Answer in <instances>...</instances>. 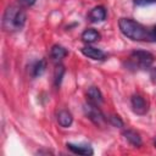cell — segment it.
I'll use <instances>...</instances> for the list:
<instances>
[{"instance_id":"obj_1","label":"cell","mask_w":156,"mask_h":156,"mask_svg":"<svg viewBox=\"0 0 156 156\" xmlns=\"http://www.w3.org/2000/svg\"><path fill=\"white\" fill-rule=\"evenodd\" d=\"M118 27H119L122 34L132 40H138V41L155 40L152 30H149L141 23H139L132 18H124V17L119 18Z\"/></svg>"},{"instance_id":"obj_2","label":"cell","mask_w":156,"mask_h":156,"mask_svg":"<svg viewBox=\"0 0 156 156\" xmlns=\"http://www.w3.org/2000/svg\"><path fill=\"white\" fill-rule=\"evenodd\" d=\"M26 20L27 16L26 12L22 10V7L11 5L5 10L2 17V27L7 32H17L24 27Z\"/></svg>"},{"instance_id":"obj_3","label":"cell","mask_w":156,"mask_h":156,"mask_svg":"<svg viewBox=\"0 0 156 156\" xmlns=\"http://www.w3.org/2000/svg\"><path fill=\"white\" fill-rule=\"evenodd\" d=\"M83 108H84V113H85V116H87V117H88L95 126L102 127V126L106 123L107 118L105 117V115L102 113V111L99 108V105L88 101V102L84 105Z\"/></svg>"},{"instance_id":"obj_4","label":"cell","mask_w":156,"mask_h":156,"mask_svg":"<svg viewBox=\"0 0 156 156\" xmlns=\"http://www.w3.org/2000/svg\"><path fill=\"white\" fill-rule=\"evenodd\" d=\"M132 62L134 65H136L138 67L141 68H149L152 62H154V55L149 51H144V50H135L130 54Z\"/></svg>"},{"instance_id":"obj_5","label":"cell","mask_w":156,"mask_h":156,"mask_svg":"<svg viewBox=\"0 0 156 156\" xmlns=\"http://www.w3.org/2000/svg\"><path fill=\"white\" fill-rule=\"evenodd\" d=\"M130 104H132V108L136 115H145L149 110L147 104L145 101V99L141 95H133L130 99Z\"/></svg>"},{"instance_id":"obj_6","label":"cell","mask_w":156,"mask_h":156,"mask_svg":"<svg viewBox=\"0 0 156 156\" xmlns=\"http://www.w3.org/2000/svg\"><path fill=\"white\" fill-rule=\"evenodd\" d=\"M66 146H67V149H68L71 152H73V154H76V155L90 156V155H93V154H94V151H93L91 146H89V145H82V144L67 143V144H66Z\"/></svg>"},{"instance_id":"obj_7","label":"cell","mask_w":156,"mask_h":156,"mask_svg":"<svg viewBox=\"0 0 156 156\" xmlns=\"http://www.w3.org/2000/svg\"><path fill=\"white\" fill-rule=\"evenodd\" d=\"M80 51L84 56H87L91 60H105V57H106V55L102 50H100L98 48H94V46H89V45L82 48Z\"/></svg>"},{"instance_id":"obj_8","label":"cell","mask_w":156,"mask_h":156,"mask_svg":"<svg viewBox=\"0 0 156 156\" xmlns=\"http://www.w3.org/2000/svg\"><path fill=\"white\" fill-rule=\"evenodd\" d=\"M88 18L90 22H101L106 18V10L104 6H95L90 10Z\"/></svg>"},{"instance_id":"obj_9","label":"cell","mask_w":156,"mask_h":156,"mask_svg":"<svg viewBox=\"0 0 156 156\" xmlns=\"http://www.w3.org/2000/svg\"><path fill=\"white\" fill-rule=\"evenodd\" d=\"M123 136H124L126 140H127L128 143H130L133 146H136V147H138V146H141V144H143L139 133L135 132V130H133V129H127V130H124V132H123Z\"/></svg>"},{"instance_id":"obj_10","label":"cell","mask_w":156,"mask_h":156,"mask_svg":"<svg viewBox=\"0 0 156 156\" xmlns=\"http://www.w3.org/2000/svg\"><path fill=\"white\" fill-rule=\"evenodd\" d=\"M100 33L94 29V28H88L85 29L83 33H82V40L84 43H88V44H91V43H95L100 39Z\"/></svg>"},{"instance_id":"obj_11","label":"cell","mask_w":156,"mask_h":156,"mask_svg":"<svg viewBox=\"0 0 156 156\" xmlns=\"http://www.w3.org/2000/svg\"><path fill=\"white\" fill-rule=\"evenodd\" d=\"M87 96H88V100H89L90 102L96 104V105H100V104L102 102V100H104L100 89L96 88V87H90V88L88 89V91H87Z\"/></svg>"},{"instance_id":"obj_12","label":"cell","mask_w":156,"mask_h":156,"mask_svg":"<svg viewBox=\"0 0 156 156\" xmlns=\"http://www.w3.org/2000/svg\"><path fill=\"white\" fill-rule=\"evenodd\" d=\"M57 122L61 127L63 128H67L72 124L73 122V117L71 115V112H68L67 110H61L58 113H57Z\"/></svg>"},{"instance_id":"obj_13","label":"cell","mask_w":156,"mask_h":156,"mask_svg":"<svg viewBox=\"0 0 156 156\" xmlns=\"http://www.w3.org/2000/svg\"><path fill=\"white\" fill-rule=\"evenodd\" d=\"M67 50L63 48V46H61V45H54L52 48H51V50H50V56H51V58L54 60V61H60V60H62L65 56H67Z\"/></svg>"},{"instance_id":"obj_14","label":"cell","mask_w":156,"mask_h":156,"mask_svg":"<svg viewBox=\"0 0 156 156\" xmlns=\"http://www.w3.org/2000/svg\"><path fill=\"white\" fill-rule=\"evenodd\" d=\"M45 69H46V61H45V60H39V61H37V62L33 65V67H32V76H33L34 78L40 77V76L45 72Z\"/></svg>"},{"instance_id":"obj_15","label":"cell","mask_w":156,"mask_h":156,"mask_svg":"<svg viewBox=\"0 0 156 156\" xmlns=\"http://www.w3.org/2000/svg\"><path fill=\"white\" fill-rule=\"evenodd\" d=\"M65 73V68L62 66H58L55 71V85L58 87L60 83H61V79H62V76Z\"/></svg>"},{"instance_id":"obj_16","label":"cell","mask_w":156,"mask_h":156,"mask_svg":"<svg viewBox=\"0 0 156 156\" xmlns=\"http://www.w3.org/2000/svg\"><path fill=\"white\" fill-rule=\"evenodd\" d=\"M108 122H110L113 127H123V126H124L123 121H122L118 116H116V115H111V116H108Z\"/></svg>"},{"instance_id":"obj_17","label":"cell","mask_w":156,"mask_h":156,"mask_svg":"<svg viewBox=\"0 0 156 156\" xmlns=\"http://www.w3.org/2000/svg\"><path fill=\"white\" fill-rule=\"evenodd\" d=\"M133 2L136 6H146V5L156 4V0H133Z\"/></svg>"},{"instance_id":"obj_18","label":"cell","mask_w":156,"mask_h":156,"mask_svg":"<svg viewBox=\"0 0 156 156\" xmlns=\"http://www.w3.org/2000/svg\"><path fill=\"white\" fill-rule=\"evenodd\" d=\"M18 1L22 6H32L35 2V0H18Z\"/></svg>"},{"instance_id":"obj_19","label":"cell","mask_w":156,"mask_h":156,"mask_svg":"<svg viewBox=\"0 0 156 156\" xmlns=\"http://www.w3.org/2000/svg\"><path fill=\"white\" fill-rule=\"evenodd\" d=\"M151 77H152V78H154L155 80H156V67L151 69Z\"/></svg>"},{"instance_id":"obj_20","label":"cell","mask_w":156,"mask_h":156,"mask_svg":"<svg viewBox=\"0 0 156 156\" xmlns=\"http://www.w3.org/2000/svg\"><path fill=\"white\" fill-rule=\"evenodd\" d=\"M152 32H154V37H155V40H156V26L154 27V29H152Z\"/></svg>"},{"instance_id":"obj_21","label":"cell","mask_w":156,"mask_h":156,"mask_svg":"<svg viewBox=\"0 0 156 156\" xmlns=\"http://www.w3.org/2000/svg\"><path fill=\"white\" fill-rule=\"evenodd\" d=\"M154 145H155V147H156V136H155V140H154Z\"/></svg>"}]
</instances>
